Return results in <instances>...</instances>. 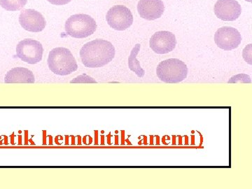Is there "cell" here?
<instances>
[{"label":"cell","instance_id":"1","mask_svg":"<svg viewBox=\"0 0 252 189\" xmlns=\"http://www.w3.org/2000/svg\"><path fill=\"white\" fill-rule=\"evenodd\" d=\"M80 57L86 67H102L112 62L115 57V48L110 42L104 39H94L82 46Z\"/></svg>","mask_w":252,"mask_h":189},{"label":"cell","instance_id":"2","mask_svg":"<svg viewBox=\"0 0 252 189\" xmlns=\"http://www.w3.org/2000/svg\"><path fill=\"white\" fill-rule=\"evenodd\" d=\"M50 70L55 74L67 76L78 69L75 58L69 49L58 47L51 50L47 60Z\"/></svg>","mask_w":252,"mask_h":189},{"label":"cell","instance_id":"3","mask_svg":"<svg viewBox=\"0 0 252 189\" xmlns=\"http://www.w3.org/2000/svg\"><path fill=\"white\" fill-rule=\"evenodd\" d=\"M189 69L183 61L177 59H167L159 63L157 68L158 77L166 84H177L187 79Z\"/></svg>","mask_w":252,"mask_h":189},{"label":"cell","instance_id":"4","mask_svg":"<svg viewBox=\"0 0 252 189\" xmlns=\"http://www.w3.org/2000/svg\"><path fill=\"white\" fill-rule=\"evenodd\" d=\"M97 29L95 21L87 14L73 15L65 23V31L68 35L77 39L89 37Z\"/></svg>","mask_w":252,"mask_h":189},{"label":"cell","instance_id":"5","mask_svg":"<svg viewBox=\"0 0 252 189\" xmlns=\"http://www.w3.org/2000/svg\"><path fill=\"white\" fill-rule=\"evenodd\" d=\"M106 20L109 26L115 31H124L133 23V16L127 6L116 5L107 11Z\"/></svg>","mask_w":252,"mask_h":189},{"label":"cell","instance_id":"6","mask_svg":"<svg viewBox=\"0 0 252 189\" xmlns=\"http://www.w3.org/2000/svg\"><path fill=\"white\" fill-rule=\"evenodd\" d=\"M44 49L39 41L26 39L20 41L16 46V56L23 62L34 64L42 60Z\"/></svg>","mask_w":252,"mask_h":189},{"label":"cell","instance_id":"7","mask_svg":"<svg viewBox=\"0 0 252 189\" xmlns=\"http://www.w3.org/2000/svg\"><path fill=\"white\" fill-rule=\"evenodd\" d=\"M215 41L220 49L232 51L241 44L242 36L236 28L225 26L217 30L215 34Z\"/></svg>","mask_w":252,"mask_h":189},{"label":"cell","instance_id":"8","mask_svg":"<svg viewBox=\"0 0 252 189\" xmlns=\"http://www.w3.org/2000/svg\"><path fill=\"white\" fill-rule=\"evenodd\" d=\"M149 45L156 54H167L175 49L177 39L170 32L159 31L151 37Z\"/></svg>","mask_w":252,"mask_h":189},{"label":"cell","instance_id":"9","mask_svg":"<svg viewBox=\"0 0 252 189\" xmlns=\"http://www.w3.org/2000/svg\"><path fill=\"white\" fill-rule=\"evenodd\" d=\"M19 23L23 29L32 32L44 31L46 20L39 11L34 9H23L19 16Z\"/></svg>","mask_w":252,"mask_h":189},{"label":"cell","instance_id":"10","mask_svg":"<svg viewBox=\"0 0 252 189\" xmlns=\"http://www.w3.org/2000/svg\"><path fill=\"white\" fill-rule=\"evenodd\" d=\"M242 6L236 0H218L215 5V14L223 21H234L242 14Z\"/></svg>","mask_w":252,"mask_h":189},{"label":"cell","instance_id":"11","mask_svg":"<svg viewBox=\"0 0 252 189\" xmlns=\"http://www.w3.org/2000/svg\"><path fill=\"white\" fill-rule=\"evenodd\" d=\"M137 11L141 18L147 21H154L161 17L165 6L162 0H140Z\"/></svg>","mask_w":252,"mask_h":189},{"label":"cell","instance_id":"12","mask_svg":"<svg viewBox=\"0 0 252 189\" xmlns=\"http://www.w3.org/2000/svg\"><path fill=\"white\" fill-rule=\"evenodd\" d=\"M6 84H34V74L25 67H14L6 73L4 77Z\"/></svg>","mask_w":252,"mask_h":189},{"label":"cell","instance_id":"13","mask_svg":"<svg viewBox=\"0 0 252 189\" xmlns=\"http://www.w3.org/2000/svg\"><path fill=\"white\" fill-rule=\"evenodd\" d=\"M141 45L137 44L131 51L130 56L128 58V67L131 71L135 73L139 77H143L145 74V71L141 67L140 63L137 59V54L140 52Z\"/></svg>","mask_w":252,"mask_h":189},{"label":"cell","instance_id":"14","mask_svg":"<svg viewBox=\"0 0 252 189\" xmlns=\"http://www.w3.org/2000/svg\"><path fill=\"white\" fill-rule=\"evenodd\" d=\"M28 0H0V6L6 11H20L27 4Z\"/></svg>","mask_w":252,"mask_h":189},{"label":"cell","instance_id":"15","mask_svg":"<svg viewBox=\"0 0 252 189\" xmlns=\"http://www.w3.org/2000/svg\"><path fill=\"white\" fill-rule=\"evenodd\" d=\"M251 77L246 74H239L233 76L228 81V84H251Z\"/></svg>","mask_w":252,"mask_h":189},{"label":"cell","instance_id":"16","mask_svg":"<svg viewBox=\"0 0 252 189\" xmlns=\"http://www.w3.org/2000/svg\"><path fill=\"white\" fill-rule=\"evenodd\" d=\"M70 84H97V82L94 78L84 74L73 79Z\"/></svg>","mask_w":252,"mask_h":189},{"label":"cell","instance_id":"17","mask_svg":"<svg viewBox=\"0 0 252 189\" xmlns=\"http://www.w3.org/2000/svg\"><path fill=\"white\" fill-rule=\"evenodd\" d=\"M243 59L249 64H252V44L247 46L243 50Z\"/></svg>","mask_w":252,"mask_h":189},{"label":"cell","instance_id":"18","mask_svg":"<svg viewBox=\"0 0 252 189\" xmlns=\"http://www.w3.org/2000/svg\"><path fill=\"white\" fill-rule=\"evenodd\" d=\"M51 4L57 5V6H62V5L67 4L70 2L72 0H47Z\"/></svg>","mask_w":252,"mask_h":189},{"label":"cell","instance_id":"19","mask_svg":"<svg viewBox=\"0 0 252 189\" xmlns=\"http://www.w3.org/2000/svg\"><path fill=\"white\" fill-rule=\"evenodd\" d=\"M245 1H249V2H252V0H245Z\"/></svg>","mask_w":252,"mask_h":189}]
</instances>
